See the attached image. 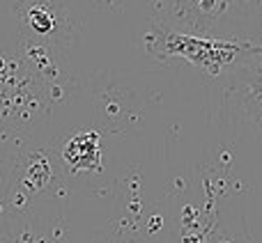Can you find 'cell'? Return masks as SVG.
Here are the masks:
<instances>
[{
  "mask_svg": "<svg viewBox=\"0 0 262 243\" xmlns=\"http://www.w3.org/2000/svg\"><path fill=\"white\" fill-rule=\"evenodd\" d=\"M163 44H166L168 53L184 55L186 60L207 69L212 76H216L223 64L232 62L244 51H251V53L262 51V48H255V46L235 44V41H214V39L209 41V39H198V37H184V35H166Z\"/></svg>",
  "mask_w": 262,
  "mask_h": 243,
  "instance_id": "1",
  "label": "cell"
},
{
  "mask_svg": "<svg viewBox=\"0 0 262 243\" xmlns=\"http://www.w3.org/2000/svg\"><path fill=\"white\" fill-rule=\"evenodd\" d=\"M62 158L72 172H99L101 170V149L99 133L97 131H83L76 133L62 149Z\"/></svg>",
  "mask_w": 262,
  "mask_h": 243,
  "instance_id": "2",
  "label": "cell"
},
{
  "mask_svg": "<svg viewBox=\"0 0 262 243\" xmlns=\"http://www.w3.org/2000/svg\"><path fill=\"white\" fill-rule=\"evenodd\" d=\"M14 12H16L21 26L37 37L53 35L60 26L58 7L51 0H18Z\"/></svg>",
  "mask_w": 262,
  "mask_h": 243,
  "instance_id": "3",
  "label": "cell"
},
{
  "mask_svg": "<svg viewBox=\"0 0 262 243\" xmlns=\"http://www.w3.org/2000/svg\"><path fill=\"white\" fill-rule=\"evenodd\" d=\"M51 179V165L41 154H32L30 156V165L26 170V177H23V184L30 190H41Z\"/></svg>",
  "mask_w": 262,
  "mask_h": 243,
  "instance_id": "4",
  "label": "cell"
},
{
  "mask_svg": "<svg viewBox=\"0 0 262 243\" xmlns=\"http://www.w3.org/2000/svg\"><path fill=\"white\" fill-rule=\"evenodd\" d=\"M216 3H219V0H198V7L203 9V12L212 14V12H214V7H216Z\"/></svg>",
  "mask_w": 262,
  "mask_h": 243,
  "instance_id": "5",
  "label": "cell"
}]
</instances>
